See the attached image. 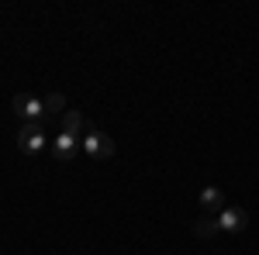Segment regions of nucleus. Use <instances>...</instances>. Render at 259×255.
<instances>
[{
	"mask_svg": "<svg viewBox=\"0 0 259 255\" xmlns=\"http://www.w3.org/2000/svg\"><path fill=\"white\" fill-rule=\"evenodd\" d=\"M80 145L90 159H111L114 156V138L107 135V131H97V128H90V131L80 138Z\"/></svg>",
	"mask_w": 259,
	"mask_h": 255,
	"instance_id": "1",
	"label": "nucleus"
},
{
	"mask_svg": "<svg viewBox=\"0 0 259 255\" xmlns=\"http://www.w3.org/2000/svg\"><path fill=\"white\" fill-rule=\"evenodd\" d=\"M11 111L18 118H24V124H38L45 118V100L31 97V93H18V97L11 100Z\"/></svg>",
	"mask_w": 259,
	"mask_h": 255,
	"instance_id": "2",
	"label": "nucleus"
},
{
	"mask_svg": "<svg viewBox=\"0 0 259 255\" xmlns=\"http://www.w3.org/2000/svg\"><path fill=\"white\" fill-rule=\"evenodd\" d=\"M18 148H21V152H28V156H35V152L45 148L41 124H21V128H18Z\"/></svg>",
	"mask_w": 259,
	"mask_h": 255,
	"instance_id": "3",
	"label": "nucleus"
},
{
	"mask_svg": "<svg viewBox=\"0 0 259 255\" xmlns=\"http://www.w3.org/2000/svg\"><path fill=\"white\" fill-rule=\"evenodd\" d=\"M218 228H221V231L239 235V231H245V228H249V214H245L242 207H225V211L218 214Z\"/></svg>",
	"mask_w": 259,
	"mask_h": 255,
	"instance_id": "4",
	"label": "nucleus"
},
{
	"mask_svg": "<svg viewBox=\"0 0 259 255\" xmlns=\"http://www.w3.org/2000/svg\"><path fill=\"white\" fill-rule=\"evenodd\" d=\"M76 152H80V138L66 135V131H62V135L56 138V145H52V156H56V162H66V166L76 159Z\"/></svg>",
	"mask_w": 259,
	"mask_h": 255,
	"instance_id": "5",
	"label": "nucleus"
},
{
	"mask_svg": "<svg viewBox=\"0 0 259 255\" xmlns=\"http://www.w3.org/2000/svg\"><path fill=\"white\" fill-rule=\"evenodd\" d=\"M62 131L73 135V138H83L90 128H87V121H83L80 111H66V114H62Z\"/></svg>",
	"mask_w": 259,
	"mask_h": 255,
	"instance_id": "6",
	"label": "nucleus"
},
{
	"mask_svg": "<svg viewBox=\"0 0 259 255\" xmlns=\"http://www.w3.org/2000/svg\"><path fill=\"white\" fill-rule=\"evenodd\" d=\"M200 207H204V211H225V193H221L218 186H204V190H200Z\"/></svg>",
	"mask_w": 259,
	"mask_h": 255,
	"instance_id": "7",
	"label": "nucleus"
},
{
	"mask_svg": "<svg viewBox=\"0 0 259 255\" xmlns=\"http://www.w3.org/2000/svg\"><path fill=\"white\" fill-rule=\"evenodd\" d=\"M62 114H66V97H62V93H49V97H45V118L62 121Z\"/></svg>",
	"mask_w": 259,
	"mask_h": 255,
	"instance_id": "8",
	"label": "nucleus"
},
{
	"mask_svg": "<svg viewBox=\"0 0 259 255\" xmlns=\"http://www.w3.org/2000/svg\"><path fill=\"white\" fill-rule=\"evenodd\" d=\"M218 231H221V228H218V217H207V214H204L200 221H194V235H197V238H214Z\"/></svg>",
	"mask_w": 259,
	"mask_h": 255,
	"instance_id": "9",
	"label": "nucleus"
}]
</instances>
